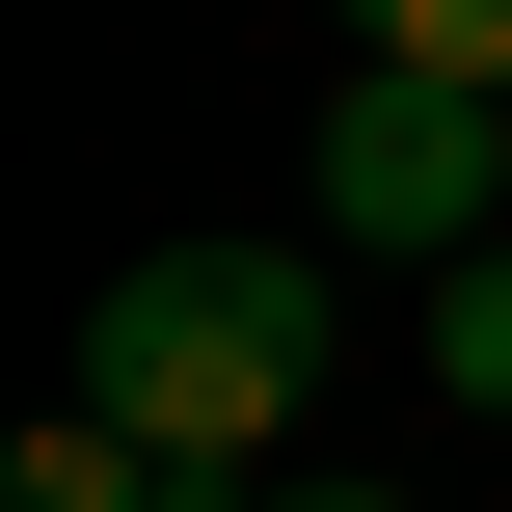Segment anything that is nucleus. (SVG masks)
<instances>
[{
    "mask_svg": "<svg viewBox=\"0 0 512 512\" xmlns=\"http://www.w3.org/2000/svg\"><path fill=\"white\" fill-rule=\"evenodd\" d=\"M81 405H108L135 459H270V432L324 405V270H297V243H135L108 324H81Z\"/></svg>",
    "mask_w": 512,
    "mask_h": 512,
    "instance_id": "obj_1",
    "label": "nucleus"
},
{
    "mask_svg": "<svg viewBox=\"0 0 512 512\" xmlns=\"http://www.w3.org/2000/svg\"><path fill=\"white\" fill-rule=\"evenodd\" d=\"M486 189H512V81L351 54V108H324V243H486Z\"/></svg>",
    "mask_w": 512,
    "mask_h": 512,
    "instance_id": "obj_2",
    "label": "nucleus"
},
{
    "mask_svg": "<svg viewBox=\"0 0 512 512\" xmlns=\"http://www.w3.org/2000/svg\"><path fill=\"white\" fill-rule=\"evenodd\" d=\"M0 512H135V432H108V405H54V432L0 459Z\"/></svg>",
    "mask_w": 512,
    "mask_h": 512,
    "instance_id": "obj_3",
    "label": "nucleus"
},
{
    "mask_svg": "<svg viewBox=\"0 0 512 512\" xmlns=\"http://www.w3.org/2000/svg\"><path fill=\"white\" fill-rule=\"evenodd\" d=\"M432 378H459V405L512 432V243H459V297H432Z\"/></svg>",
    "mask_w": 512,
    "mask_h": 512,
    "instance_id": "obj_4",
    "label": "nucleus"
},
{
    "mask_svg": "<svg viewBox=\"0 0 512 512\" xmlns=\"http://www.w3.org/2000/svg\"><path fill=\"white\" fill-rule=\"evenodd\" d=\"M378 54H432V81H512V0H351Z\"/></svg>",
    "mask_w": 512,
    "mask_h": 512,
    "instance_id": "obj_5",
    "label": "nucleus"
}]
</instances>
